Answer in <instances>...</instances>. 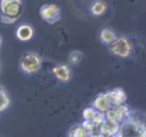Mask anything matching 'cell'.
<instances>
[{"label": "cell", "mask_w": 146, "mask_h": 137, "mask_svg": "<svg viewBox=\"0 0 146 137\" xmlns=\"http://www.w3.org/2000/svg\"><path fill=\"white\" fill-rule=\"evenodd\" d=\"M111 106L112 105L110 103L106 93H100L98 96H96V98L94 99L93 103H92V107L96 111L101 113H105Z\"/></svg>", "instance_id": "obj_8"}, {"label": "cell", "mask_w": 146, "mask_h": 137, "mask_svg": "<svg viewBox=\"0 0 146 137\" xmlns=\"http://www.w3.org/2000/svg\"><path fill=\"white\" fill-rule=\"evenodd\" d=\"M105 93H106V95H107L108 99H109L112 106L125 104L126 100H127V95H126L125 91L122 88H119V87L110 89V90H108L107 92H105Z\"/></svg>", "instance_id": "obj_7"}, {"label": "cell", "mask_w": 146, "mask_h": 137, "mask_svg": "<svg viewBox=\"0 0 146 137\" xmlns=\"http://www.w3.org/2000/svg\"><path fill=\"white\" fill-rule=\"evenodd\" d=\"M116 137H146L145 123L130 114L119 124Z\"/></svg>", "instance_id": "obj_1"}, {"label": "cell", "mask_w": 146, "mask_h": 137, "mask_svg": "<svg viewBox=\"0 0 146 137\" xmlns=\"http://www.w3.org/2000/svg\"><path fill=\"white\" fill-rule=\"evenodd\" d=\"M107 10V3L103 0H96L95 2L91 5L90 11L95 16H101Z\"/></svg>", "instance_id": "obj_12"}, {"label": "cell", "mask_w": 146, "mask_h": 137, "mask_svg": "<svg viewBox=\"0 0 146 137\" xmlns=\"http://www.w3.org/2000/svg\"><path fill=\"white\" fill-rule=\"evenodd\" d=\"M33 34H34V30L32 26L29 24H21L16 30V37L23 42L30 40L33 37Z\"/></svg>", "instance_id": "obj_11"}, {"label": "cell", "mask_w": 146, "mask_h": 137, "mask_svg": "<svg viewBox=\"0 0 146 137\" xmlns=\"http://www.w3.org/2000/svg\"><path fill=\"white\" fill-rule=\"evenodd\" d=\"M103 137H109V136H103ZM112 137H116V136H112Z\"/></svg>", "instance_id": "obj_21"}, {"label": "cell", "mask_w": 146, "mask_h": 137, "mask_svg": "<svg viewBox=\"0 0 146 137\" xmlns=\"http://www.w3.org/2000/svg\"><path fill=\"white\" fill-rule=\"evenodd\" d=\"M82 58H83L82 52H80V51H73L69 55V62L73 65H77L82 61Z\"/></svg>", "instance_id": "obj_16"}, {"label": "cell", "mask_w": 146, "mask_h": 137, "mask_svg": "<svg viewBox=\"0 0 146 137\" xmlns=\"http://www.w3.org/2000/svg\"><path fill=\"white\" fill-rule=\"evenodd\" d=\"M52 72L54 76L61 82H68L71 79V76H72L70 67L65 64H60L55 66L53 68Z\"/></svg>", "instance_id": "obj_9"}, {"label": "cell", "mask_w": 146, "mask_h": 137, "mask_svg": "<svg viewBox=\"0 0 146 137\" xmlns=\"http://www.w3.org/2000/svg\"><path fill=\"white\" fill-rule=\"evenodd\" d=\"M116 34L114 31H112L111 29H108V28H104L101 30L100 32V39L103 43L105 44L109 45L111 42H113L114 40L116 39Z\"/></svg>", "instance_id": "obj_15"}, {"label": "cell", "mask_w": 146, "mask_h": 137, "mask_svg": "<svg viewBox=\"0 0 146 137\" xmlns=\"http://www.w3.org/2000/svg\"><path fill=\"white\" fill-rule=\"evenodd\" d=\"M1 44H2V38H1V36H0V46H1Z\"/></svg>", "instance_id": "obj_20"}, {"label": "cell", "mask_w": 146, "mask_h": 137, "mask_svg": "<svg viewBox=\"0 0 146 137\" xmlns=\"http://www.w3.org/2000/svg\"><path fill=\"white\" fill-rule=\"evenodd\" d=\"M0 19H1L2 23H5V24H13V23H15L18 20V19H16V18H11V17L5 16V15H2V14H0Z\"/></svg>", "instance_id": "obj_18"}, {"label": "cell", "mask_w": 146, "mask_h": 137, "mask_svg": "<svg viewBox=\"0 0 146 137\" xmlns=\"http://www.w3.org/2000/svg\"><path fill=\"white\" fill-rule=\"evenodd\" d=\"M98 113V111H96L93 107H88V108H85L83 110V118L84 120L86 121H89V120H92V119L95 117V115Z\"/></svg>", "instance_id": "obj_17"}, {"label": "cell", "mask_w": 146, "mask_h": 137, "mask_svg": "<svg viewBox=\"0 0 146 137\" xmlns=\"http://www.w3.org/2000/svg\"><path fill=\"white\" fill-rule=\"evenodd\" d=\"M10 96L4 87L0 86V112L4 111L10 106Z\"/></svg>", "instance_id": "obj_14"}, {"label": "cell", "mask_w": 146, "mask_h": 137, "mask_svg": "<svg viewBox=\"0 0 146 137\" xmlns=\"http://www.w3.org/2000/svg\"><path fill=\"white\" fill-rule=\"evenodd\" d=\"M40 17L48 24H55L61 20V9L57 4H44L39 9Z\"/></svg>", "instance_id": "obj_6"}, {"label": "cell", "mask_w": 146, "mask_h": 137, "mask_svg": "<svg viewBox=\"0 0 146 137\" xmlns=\"http://www.w3.org/2000/svg\"><path fill=\"white\" fill-rule=\"evenodd\" d=\"M42 65V58L35 52H28L24 54L20 59L19 66L24 73L28 75L35 74L39 71Z\"/></svg>", "instance_id": "obj_2"}, {"label": "cell", "mask_w": 146, "mask_h": 137, "mask_svg": "<svg viewBox=\"0 0 146 137\" xmlns=\"http://www.w3.org/2000/svg\"><path fill=\"white\" fill-rule=\"evenodd\" d=\"M118 128H119V124L117 123H113L111 121L104 120V122L100 125L99 129H98V133L103 136H116L118 132Z\"/></svg>", "instance_id": "obj_10"}, {"label": "cell", "mask_w": 146, "mask_h": 137, "mask_svg": "<svg viewBox=\"0 0 146 137\" xmlns=\"http://www.w3.org/2000/svg\"><path fill=\"white\" fill-rule=\"evenodd\" d=\"M90 133L86 130L83 127L82 124H77L75 126H73L72 128L69 130L67 137H89Z\"/></svg>", "instance_id": "obj_13"}, {"label": "cell", "mask_w": 146, "mask_h": 137, "mask_svg": "<svg viewBox=\"0 0 146 137\" xmlns=\"http://www.w3.org/2000/svg\"><path fill=\"white\" fill-rule=\"evenodd\" d=\"M104 114H105L106 120L120 124L124 119H126L131 114V110L126 104L115 105V106L110 107Z\"/></svg>", "instance_id": "obj_5"}, {"label": "cell", "mask_w": 146, "mask_h": 137, "mask_svg": "<svg viewBox=\"0 0 146 137\" xmlns=\"http://www.w3.org/2000/svg\"><path fill=\"white\" fill-rule=\"evenodd\" d=\"M89 137H103V135L99 134V133H97V134H91Z\"/></svg>", "instance_id": "obj_19"}, {"label": "cell", "mask_w": 146, "mask_h": 137, "mask_svg": "<svg viewBox=\"0 0 146 137\" xmlns=\"http://www.w3.org/2000/svg\"><path fill=\"white\" fill-rule=\"evenodd\" d=\"M23 13L21 0H0V14L19 19Z\"/></svg>", "instance_id": "obj_4"}, {"label": "cell", "mask_w": 146, "mask_h": 137, "mask_svg": "<svg viewBox=\"0 0 146 137\" xmlns=\"http://www.w3.org/2000/svg\"><path fill=\"white\" fill-rule=\"evenodd\" d=\"M110 53L120 58H127L132 51V45L126 37H116V39L108 45Z\"/></svg>", "instance_id": "obj_3"}]
</instances>
